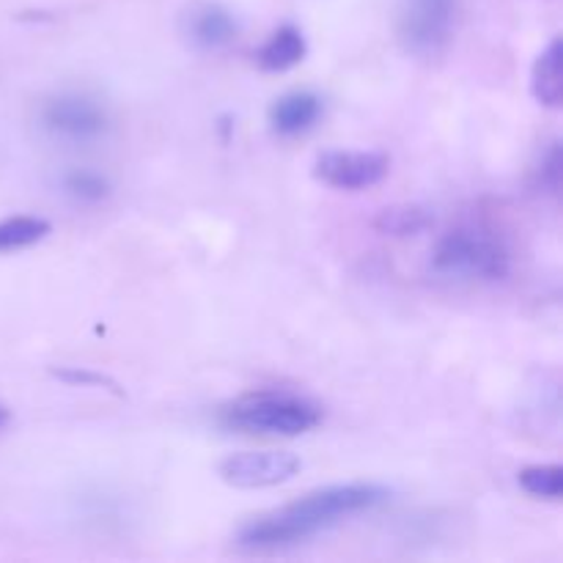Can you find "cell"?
Returning <instances> with one entry per match:
<instances>
[{
	"instance_id": "8fae6325",
	"label": "cell",
	"mask_w": 563,
	"mask_h": 563,
	"mask_svg": "<svg viewBox=\"0 0 563 563\" xmlns=\"http://www.w3.org/2000/svg\"><path fill=\"white\" fill-rule=\"evenodd\" d=\"M531 91L544 108H561L563 102V42L555 36L548 47L539 53L531 71Z\"/></svg>"
},
{
	"instance_id": "5bb4252c",
	"label": "cell",
	"mask_w": 563,
	"mask_h": 563,
	"mask_svg": "<svg viewBox=\"0 0 563 563\" xmlns=\"http://www.w3.org/2000/svg\"><path fill=\"white\" fill-rule=\"evenodd\" d=\"M49 229H53L49 220L33 218V214H16V218L0 220V253L36 245L49 234Z\"/></svg>"
},
{
	"instance_id": "9c48e42d",
	"label": "cell",
	"mask_w": 563,
	"mask_h": 563,
	"mask_svg": "<svg viewBox=\"0 0 563 563\" xmlns=\"http://www.w3.org/2000/svg\"><path fill=\"white\" fill-rule=\"evenodd\" d=\"M324 113V99L317 91H289L269 108V130L278 137H300L319 124Z\"/></svg>"
},
{
	"instance_id": "7c38bea8",
	"label": "cell",
	"mask_w": 563,
	"mask_h": 563,
	"mask_svg": "<svg viewBox=\"0 0 563 563\" xmlns=\"http://www.w3.org/2000/svg\"><path fill=\"white\" fill-rule=\"evenodd\" d=\"M110 179L102 176L99 170L91 168H69L60 176V192L66 198H71L75 203L82 207H93V203H102L110 196Z\"/></svg>"
},
{
	"instance_id": "4fadbf2b",
	"label": "cell",
	"mask_w": 563,
	"mask_h": 563,
	"mask_svg": "<svg viewBox=\"0 0 563 563\" xmlns=\"http://www.w3.org/2000/svg\"><path fill=\"white\" fill-rule=\"evenodd\" d=\"M429 225H432V214L423 207H410V203L388 207L374 218V229L383 236H416Z\"/></svg>"
},
{
	"instance_id": "277c9868",
	"label": "cell",
	"mask_w": 563,
	"mask_h": 563,
	"mask_svg": "<svg viewBox=\"0 0 563 563\" xmlns=\"http://www.w3.org/2000/svg\"><path fill=\"white\" fill-rule=\"evenodd\" d=\"M38 126L44 135L66 146H91L110 132V113L102 99L88 91H55L38 104Z\"/></svg>"
},
{
	"instance_id": "e0dca14e",
	"label": "cell",
	"mask_w": 563,
	"mask_h": 563,
	"mask_svg": "<svg viewBox=\"0 0 563 563\" xmlns=\"http://www.w3.org/2000/svg\"><path fill=\"white\" fill-rule=\"evenodd\" d=\"M58 377L75 385H110L102 374H91V372H58Z\"/></svg>"
},
{
	"instance_id": "52a82bcc",
	"label": "cell",
	"mask_w": 563,
	"mask_h": 563,
	"mask_svg": "<svg viewBox=\"0 0 563 563\" xmlns=\"http://www.w3.org/2000/svg\"><path fill=\"white\" fill-rule=\"evenodd\" d=\"M390 159L383 152H346L330 148L313 163V176L333 190H368L388 176Z\"/></svg>"
},
{
	"instance_id": "6da1fadb",
	"label": "cell",
	"mask_w": 563,
	"mask_h": 563,
	"mask_svg": "<svg viewBox=\"0 0 563 563\" xmlns=\"http://www.w3.org/2000/svg\"><path fill=\"white\" fill-rule=\"evenodd\" d=\"M390 498V489L383 484H333V487L313 489L302 495L295 504H286L284 509L267 511L236 531V548L247 553H275V550H289L297 544L311 542L319 533H328L346 522L350 517L372 511Z\"/></svg>"
},
{
	"instance_id": "9a60e30c",
	"label": "cell",
	"mask_w": 563,
	"mask_h": 563,
	"mask_svg": "<svg viewBox=\"0 0 563 563\" xmlns=\"http://www.w3.org/2000/svg\"><path fill=\"white\" fill-rule=\"evenodd\" d=\"M517 482L528 495L542 500H561L563 467L561 465H528L517 473Z\"/></svg>"
},
{
	"instance_id": "5b68a950",
	"label": "cell",
	"mask_w": 563,
	"mask_h": 563,
	"mask_svg": "<svg viewBox=\"0 0 563 563\" xmlns=\"http://www.w3.org/2000/svg\"><path fill=\"white\" fill-rule=\"evenodd\" d=\"M456 0H407L399 14V42L418 58H434L454 36Z\"/></svg>"
},
{
	"instance_id": "ac0fdd59",
	"label": "cell",
	"mask_w": 563,
	"mask_h": 563,
	"mask_svg": "<svg viewBox=\"0 0 563 563\" xmlns=\"http://www.w3.org/2000/svg\"><path fill=\"white\" fill-rule=\"evenodd\" d=\"M9 423V410L5 407H0V427H5Z\"/></svg>"
},
{
	"instance_id": "2e32d148",
	"label": "cell",
	"mask_w": 563,
	"mask_h": 563,
	"mask_svg": "<svg viewBox=\"0 0 563 563\" xmlns=\"http://www.w3.org/2000/svg\"><path fill=\"white\" fill-rule=\"evenodd\" d=\"M561 181H563V146L561 141H553L542 152V159L533 168V187L542 196L559 198L561 196Z\"/></svg>"
},
{
	"instance_id": "8992f818",
	"label": "cell",
	"mask_w": 563,
	"mask_h": 563,
	"mask_svg": "<svg viewBox=\"0 0 563 563\" xmlns=\"http://www.w3.org/2000/svg\"><path fill=\"white\" fill-rule=\"evenodd\" d=\"M300 467V456L291 451H240V454L225 456L218 473L229 487L267 489L291 482Z\"/></svg>"
},
{
	"instance_id": "30bf717a",
	"label": "cell",
	"mask_w": 563,
	"mask_h": 563,
	"mask_svg": "<svg viewBox=\"0 0 563 563\" xmlns=\"http://www.w3.org/2000/svg\"><path fill=\"white\" fill-rule=\"evenodd\" d=\"M308 55V42L306 33L297 25L286 22V25H278L267 36V42L256 49V64L262 71H273V75H280V71H289L295 66H300Z\"/></svg>"
},
{
	"instance_id": "3957f363",
	"label": "cell",
	"mask_w": 563,
	"mask_h": 563,
	"mask_svg": "<svg viewBox=\"0 0 563 563\" xmlns=\"http://www.w3.org/2000/svg\"><path fill=\"white\" fill-rule=\"evenodd\" d=\"M218 418L234 432L297 438L322 423V407L291 390H253L220 407Z\"/></svg>"
},
{
	"instance_id": "ba28073f",
	"label": "cell",
	"mask_w": 563,
	"mask_h": 563,
	"mask_svg": "<svg viewBox=\"0 0 563 563\" xmlns=\"http://www.w3.org/2000/svg\"><path fill=\"white\" fill-rule=\"evenodd\" d=\"M181 33L201 53H220L240 36V22L218 0H196L181 14Z\"/></svg>"
},
{
	"instance_id": "7a4b0ae2",
	"label": "cell",
	"mask_w": 563,
	"mask_h": 563,
	"mask_svg": "<svg viewBox=\"0 0 563 563\" xmlns=\"http://www.w3.org/2000/svg\"><path fill=\"white\" fill-rule=\"evenodd\" d=\"M515 253L498 225L487 220H462L438 236L429 256V273L456 286L500 284L511 275Z\"/></svg>"
}]
</instances>
